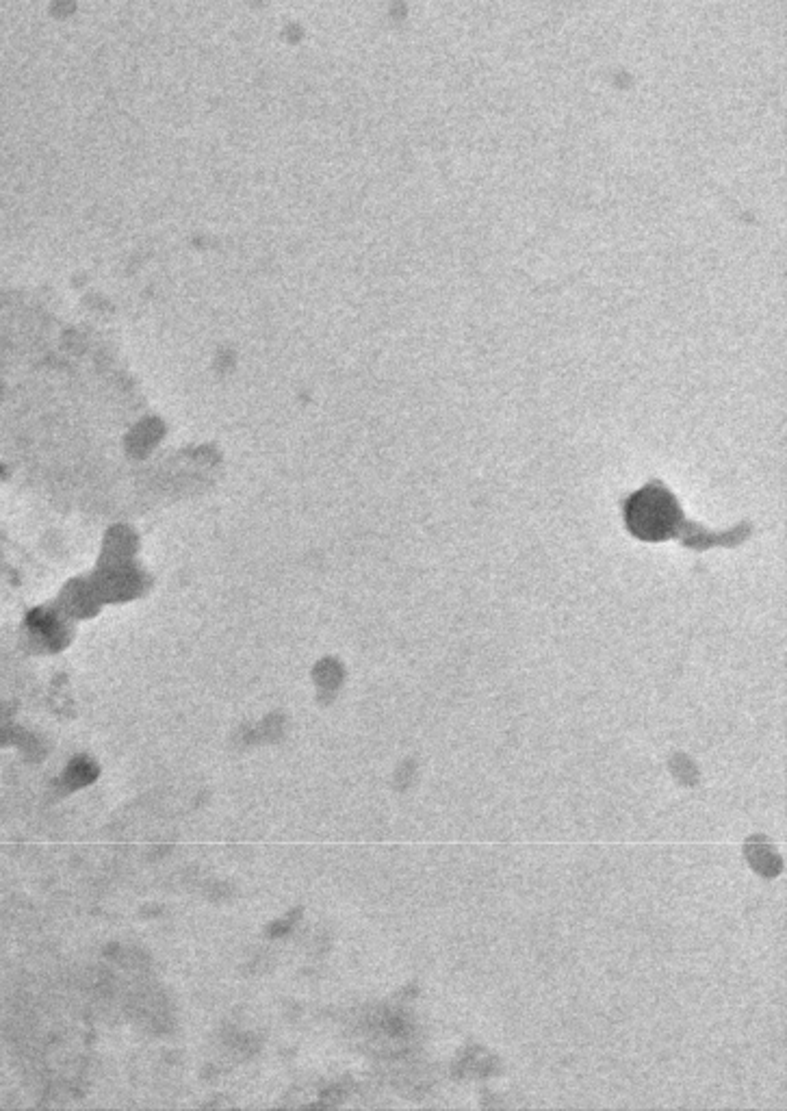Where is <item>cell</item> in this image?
Instances as JSON below:
<instances>
[{
	"instance_id": "obj_1",
	"label": "cell",
	"mask_w": 787,
	"mask_h": 1111,
	"mask_svg": "<svg viewBox=\"0 0 787 1111\" xmlns=\"http://www.w3.org/2000/svg\"><path fill=\"white\" fill-rule=\"evenodd\" d=\"M623 510L627 530L649 543H660L679 536L683 521H686L675 495L662 482H651L634 495H629Z\"/></svg>"
},
{
	"instance_id": "obj_2",
	"label": "cell",
	"mask_w": 787,
	"mask_h": 1111,
	"mask_svg": "<svg viewBox=\"0 0 787 1111\" xmlns=\"http://www.w3.org/2000/svg\"><path fill=\"white\" fill-rule=\"evenodd\" d=\"M746 855H748V862H751L755 871L761 875H768V877L777 875L783 866L779 855L774 853V849L761 836L751 838V842H748L746 847Z\"/></svg>"
},
{
	"instance_id": "obj_3",
	"label": "cell",
	"mask_w": 787,
	"mask_h": 1111,
	"mask_svg": "<svg viewBox=\"0 0 787 1111\" xmlns=\"http://www.w3.org/2000/svg\"><path fill=\"white\" fill-rule=\"evenodd\" d=\"M673 771H675V775L679 777V780H681L683 784H696V769H694V764H692L688 758L677 756V758L673 760Z\"/></svg>"
}]
</instances>
